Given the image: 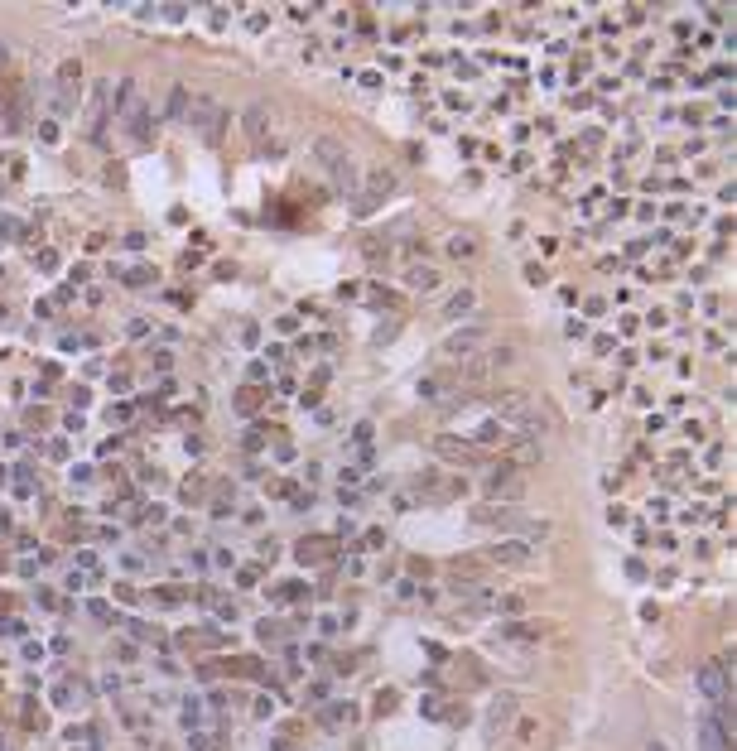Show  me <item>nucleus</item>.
I'll return each instance as SVG.
<instances>
[{"label":"nucleus","mask_w":737,"mask_h":751,"mask_svg":"<svg viewBox=\"0 0 737 751\" xmlns=\"http://www.w3.org/2000/svg\"><path fill=\"white\" fill-rule=\"evenodd\" d=\"M511 361H516V347H487V352L468 356L463 371H458V390H463V386H477V381H487V376H497V371H506Z\"/></svg>","instance_id":"f257e3e1"},{"label":"nucleus","mask_w":737,"mask_h":751,"mask_svg":"<svg viewBox=\"0 0 737 751\" xmlns=\"http://www.w3.org/2000/svg\"><path fill=\"white\" fill-rule=\"evenodd\" d=\"M472 521H477V525H501V530H516V535H526V539H544V535H549V521H530V516L506 511V506H482V511H472Z\"/></svg>","instance_id":"f03ea898"},{"label":"nucleus","mask_w":737,"mask_h":751,"mask_svg":"<svg viewBox=\"0 0 737 751\" xmlns=\"http://www.w3.org/2000/svg\"><path fill=\"white\" fill-rule=\"evenodd\" d=\"M694 684H699V694H704L713 708L733 703V689H728V664H723V660H709V664H699Z\"/></svg>","instance_id":"7ed1b4c3"},{"label":"nucleus","mask_w":737,"mask_h":751,"mask_svg":"<svg viewBox=\"0 0 737 751\" xmlns=\"http://www.w3.org/2000/svg\"><path fill=\"white\" fill-rule=\"evenodd\" d=\"M106 116H111V82H97L92 102H87V116H82V130H87L92 145H106Z\"/></svg>","instance_id":"20e7f679"},{"label":"nucleus","mask_w":737,"mask_h":751,"mask_svg":"<svg viewBox=\"0 0 737 751\" xmlns=\"http://www.w3.org/2000/svg\"><path fill=\"white\" fill-rule=\"evenodd\" d=\"M482 491H487L492 501H521V496H526V477H521L516 467H506V462H501V467H492V472H487Z\"/></svg>","instance_id":"39448f33"},{"label":"nucleus","mask_w":737,"mask_h":751,"mask_svg":"<svg viewBox=\"0 0 737 751\" xmlns=\"http://www.w3.org/2000/svg\"><path fill=\"white\" fill-rule=\"evenodd\" d=\"M487 347V327H463V332H448L443 337V356H458V361H468V356H477Z\"/></svg>","instance_id":"423d86ee"},{"label":"nucleus","mask_w":737,"mask_h":751,"mask_svg":"<svg viewBox=\"0 0 737 751\" xmlns=\"http://www.w3.org/2000/svg\"><path fill=\"white\" fill-rule=\"evenodd\" d=\"M434 453H438L443 462H458V467H482V448L458 443L453 433H438V438H434Z\"/></svg>","instance_id":"0eeeda50"},{"label":"nucleus","mask_w":737,"mask_h":751,"mask_svg":"<svg viewBox=\"0 0 737 751\" xmlns=\"http://www.w3.org/2000/svg\"><path fill=\"white\" fill-rule=\"evenodd\" d=\"M188 125H198V135H203L208 145H217V140H222V125H227V116H222V111H217L208 97H203V102H193V116H188Z\"/></svg>","instance_id":"6e6552de"},{"label":"nucleus","mask_w":737,"mask_h":751,"mask_svg":"<svg viewBox=\"0 0 737 751\" xmlns=\"http://www.w3.org/2000/svg\"><path fill=\"white\" fill-rule=\"evenodd\" d=\"M121 116H125V135H130V145H150V140H154V130H150V107L130 102Z\"/></svg>","instance_id":"1a4fd4ad"},{"label":"nucleus","mask_w":737,"mask_h":751,"mask_svg":"<svg viewBox=\"0 0 737 751\" xmlns=\"http://www.w3.org/2000/svg\"><path fill=\"white\" fill-rule=\"evenodd\" d=\"M540 458H544L540 438H511V443H506V467H516V472H521V467H535Z\"/></svg>","instance_id":"9d476101"},{"label":"nucleus","mask_w":737,"mask_h":751,"mask_svg":"<svg viewBox=\"0 0 737 751\" xmlns=\"http://www.w3.org/2000/svg\"><path fill=\"white\" fill-rule=\"evenodd\" d=\"M314 159H318V169H328V174H337L342 164H352V159H347V150H342L337 140H328V135H323V140H314Z\"/></svg>","instance_id":"9b49d317"},{"label":"nucleus","mask_w":737,"mask_h":751,"mask_svg":"<svg viewBox=\"0 0 737 751\" xmlns=\"http://www.w3.org/2000/svg\"><path fill=\"white\" fill-rule=\"evenodd\" d=\"M492 559H497V563H506V568H530V563H535V549H530V544H521V539H511V544H497V549H492Z\"/></svg>","instance_id":"f8f14e48"},{"label":"nucleus","mask_w":737,"mask_h":751,"mask_svg":"<svg viewBox=\"0 0 737 751\" xmlns=\"http://www.w3.org/2000/svg\"><path fill=\"white\" fill-rule=\"evenodd\" d=\"M420 496L424 501H453V496H463V482H438V477H420Z\"/></svg>","instance_id":"ddd939ff"},{"label":"nucleus","mask_w":737,"mask_h":751,"mask_svg":"<svg viewBox=\"0 0 737 751\" xmlns=\"http://www.w3.org/2000/svg\"><path fill=\"white\" fill-rule=\"evenodd\" d=\"M241 130H246L251 140H265V130H270V107H265V102L246 107V116H241Z\"/></svg>","instance_id":"4468645a"},{"label":"nucleus","mask_w":737,"mask_h":751,"mask_svg":"<svg viewBox=\"0 0 737 751\" xmlns=\"http://www.w3.org/2000/svg\"><path fill=\"white\" fill-rule=\"evenodd\" d=\"M53 703H58V708H78V703H87V684H78V679H58V684H53Z\"/></svg>","instance_id":"2eb2a0df"},{"label":"nucleus","mask_w":737,"mask_h":751,"mask_svg":"<svg viewBox=\"0 0 737 751\" xmlns=\"http://www.w3.org/2000/svg\"><path fill=\"white\" fill-rule=\"evenodd\" d=\"M420 395L429 405H438L443 395H458V381H448V376H424L420 381Z\"/></svg>","instance_id":"dca6fc26"},{"label":"nucleus","mask_w":737,"mask_h":751,"mask_svg":"<svg viewBox=\"0 0 737 751\" xmlns=\"http://www.w3.org/2000/svg\"><path fill=\"white\" fill-rule=\"evenodd\" d=\"M699 747H704V751H723V747H728V732H723L713 718H704V723H699Z\"/></svg>","instance_id":"f3484780"},{"label":"nucleus","mask_w":737,"mask_h":751,"mask_svg":"<svg viewBox=\"0 0 737 751\" xmlns=\"http://www.w3.org/2000/svg\"><path fill=\"white\" fill-rule=\"evenodd\" d=\"M405 284H410V289H424V294H429V289H438V270H434V265H410Z\"/></svg>","instance_id":"a211bd4d"},{"label":"nucleus","mask_w":737,"mask_h":751,"mask_svg":"<svg viewBox=\"0 0 737 751\" xmlns=\"http://www.w3.org/2000/svg\"><path fill=\"white\" fill-rule=\"evenodd\" d=\"M511 713H516V698H497V708L487 713V737H492V732H497V727H501Z\"/></svg>","instance_id":"6ab92c4d"},{"label":"nucleus","mask_w":737,"mask_h":751,"mask_svg":"<svg viewBox=\"0 0 737 751\" xmlns=\"http://www.w3.org/2000/svg\"><path fill=\"white\" fill-rule=\"evenodd\" d=\"M328 549H332V539H304V544H299V559H304V563H318V559H328Z\"/></svg>","instance_id":"aec40b11"},{"label":"nucleus","mask_w":737,"mask_h":751,"mask_svg":"<svg viewBox=\"0 0 737 751\" xmlns=\"http://www.w3.org/2000/svg\"><path fill=\"white\" fill-rule=\"evenodd\" d=\"M188 116V87H174L169 92V120H184Z\"/></svg>","instance_id":"412c9836"},{"label":"nucleus","mask_w":737,"mask_h":751,"mask_svg":"<svg viewBox=\"0 0 737 751\" xmlns=\"http://www.w3.org/2000/svg\"><path fill=\"white\" fill-rule=\"evenodd\" d=\"M501 636H511V641H535L540 626H535V622H511V626H501Z\"/></svg>","instance_id":"4be33fe9"},{"label":"nucleus","mask_w":737,"mask_h":751,"mask_svg":"<svg viewBox=\"0 0 737 751\" xmlns=\"http://www.w3.org/2000/svg\"><path fill=\"white\" fill-rule=\"evenodd\" d=\"M391 188H396V174H391V169H376V174H371V198H381V193H391Z\"/></svg>","instance_id":"5701e85b"},{"label":"nucleus","mask_w":737,"mask_h":751,"mask_svg":"<svg viewBox=\"0 0 737 751\" xmlns=\"http://www.w3.org/2000/svg\"><path fill=\"white\" fill-rule=\"evenodd\" d=\"M468 309H472V289L453 294V299H448V309H443V318H458V314H468Z\"/></svg>","instance_id":"b1692460"},{"label":"nucleus","mask_w":737,"mask_h":751,"mask_svg":"<svg viewBox=\"0 0 737 751\" xmlns=\"http://www.w3.org/2000/svg\"><path fill=\"white\" fill-rule=\"evenodd\" d=\"M323 723H328V727H342V723H352V708L332 703V708H323Z\"/></svg>","instance_id":"393cba45"},{"label":"nucleus","mask_w":737,"mask_h":751,"mask_svg":"<svg viewBox=\"0 0 737 751\" xmlns=\"http://www.w3.org/2000/svg\"><path fill=\"white\" fill-rule=\"evenodd\" d=\"M448 251L463 260V255H472V251H477V241H472V236H453V241H448Z\"/></svg>","instance_id":"a878e982"},{"label":"nucleus","mask_w":737,"mask_h":751,"mask_svg":"<svg viewBox=\"0 0 737 751\" xmlns=\"http://www.w3.org/2000/svg\"><path fill=\"white\" fill-rule=\"evenodd\" d=\"M256 405H260V390H241V395H236V410H241V415H251Z\"/></svg>","instance_id":"bb28decb"},{"label":"nucleus","mask_w":737,"mask_h":751,"mask_svg":"<svg viewBox=\"0 0 737 751\" xmlns=\"http://www.w3.org/2000/svg\"><path fill=\"white\" fill-rule=\"evenodd\" d=\"M78 78H82V68H78V63H63V68H58V82H63V87H73Z\"/></svg>","instance_id":"cd10ccee"},{"label":"nucleus","mask_w":737,"mask_h":751,"mask_svg":"<svg viewBox=\"0 0 737 751\" xmlns=\"http://www.w3.org/2000/svg\"><path fill=\"white\" fill-rule=\"evenodd\" d=\"M290 501H294V511H309L314 506V491H290Z\"/></svg>","instance_id":"c85d7f7f"},{"label":"nucleus","mask_w":737,"mask_h":751,"mask_svg":"<svg viewBox=\"0 0 737 751\" xmlns=\"http://www.w3.org/2000/svg\"><path fill=\"white\" fill-rule=\"evenodd\" d=\"M352 443L366 448V443H371V424H357V429H352Z\"/></svg>","instance_id":"c756f323"},{"label":"nucleus","mask_w":737,"mask_h":751,"mask_svg":"<svg viewBox=\"0 0 737 751\" xmlns=\"http://www.w3.org/2000/svg\"><path fill=\"white\" fill-rule=\"evenodd\" d=\"M87 612H92V617H97V622H116V617H111V607H106V602H87Z\"/></svg>","instance_id":"7c9ffc66"},{"label":"nucleus","mask_w":737,"mask_h":751,"mask_svg":"<svg viewBox=\"0 0 737 751\" xmlns=\"http://www.w3.org/2000/svg\"><path fill=\"white\" fill-rule=\"evenodd\" d=\"M376 544H386V530H366L362 535V549H376Z\"/></svg>","instance_id":"2f4dec72"},{"label":"nucleus","mask_w":737,"mask_h":751,"mask_svg":"<svg viewBox=\"0 0 737 751\" xmlns=\"http://www.w3.org/2000/svg\"><path fill=\"white\" fill-rule=\"evenodd\" d=\"M150 280H154L150 270H130V280H125V284H130V289H140V284H150Z\"/></svg>","instance_id":"473e14b6"},{"label":"nucleus","mask_w":737,"mask_h":751,"mask_svg":"<svg viewBox=\"0 0 737 751\" xmlns=\"http://www.w3.org/2000/svg\"><path fill=\"white\" fill-rule=\"evenodd\" d=\"M39 270H58V255L53 251H39Z\"/></svg>","instance_id":"72a5a7b5"},{"label":"nucleus","mask_w":737,"mask_h":751,"mask_svg":"<svg viewBox=\"0 0 737 751\" xmlns=\"http://www.w3.org/2000/svg\"><path fill=\"white\" fill-rule=\"evenodd\" d=\"M78 563H82L87 573H97V554H92V549H82V554H78Z\"/></svg>","instance_id":"f704fd0d"},{"label":"nucleus","mask_w":737,"mask_h":751,"mask_svg":"<svg viewBox=\"0 0 737 751\" xmlns=\"http://www.w3.org/2000/svg\"><path fill=\"white\" fill-rule=\"evenodd\" d=\"M0 236H15V221L10 217H0Z\"/></svg>","instance_id":"c9c22d12"},{"label":"nucleus","mask_w":737,"mask_h":751,"mask_svg":"<svg viewBox=\"0 0 737 751\" xmlns=\"http://www.w3.org/2000/svg\"><path fill=\"white\" fill-rule=\"evenodd\" d=\"M646 751H665V747H660V742H650V747H646Z\"/></svg>","instance_id":"e433bc0d"}]
</instances>
